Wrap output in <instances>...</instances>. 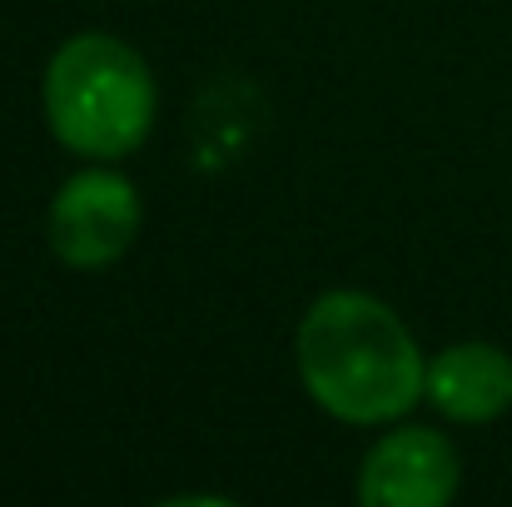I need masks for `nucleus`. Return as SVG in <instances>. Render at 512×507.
Segmentation results:
<instances>
[{
	"label": "nucleus",
	"instance_id": "1",
	"mask_svg": "<svg viewBox=\"0 0 512 507\" xmlns=\"http://www.w3.org/2000/svg\"><path fill=\"white\" fill-rule=\"evenodd\" d=\"M299 373L319 408L343 423H393L428 393L408 324L368 294H324L299 324Z\"/></svg>",
	"mask_w": 512,
	"mask_h": 507
},
{
	"label": "nucleus",
	"instance_id": "2",
	"mask_svg": "<svg viewBox=\"0 0 512 507\" xmlns=\"http://www.w3.org/2000/svg\"><path fill=\"white\" fill-rule=\"evenodd\" d=\"M45 120L70 155L125 160L155 125V80L115 35L85 30L65 40L45 70Z\"/></svg>",
	"mask_w": 512,
	"mask_h": 507
},
{
	"label": "nucleus",
	"instance_id": "3",
	"mask_svg": "<svg viewBox=\"0 0 512 507\" xmlns=\"http://www.w3.org/2000/svg\"><path fill=\"white\" fill-rule=\"evenodd\" d=\"M140 229V199L130 179L110 169L75 174L50 204V249L70 269H110Z\"/></svg>",
	"mask_w": 512,
	"mask_h": 507
},
{
	"label": "nucleus",
	"instance_id": "4",
	"mask_svg": "<svg viewBox=\"0 0 512 507\" xmlns=\"http://www.w3.org/2000/svg\"><path fill=\"white\" fill-rule=\"evenodd\" d=\"M458 493V453L433 428H393L358 473V503L438 507Z\"/></svg>",
	"mask_w": 512,
	"mask_h": 507
},
{
	"label": "nucleus",
	"instance_id": "5",
	"mask_svg": "<svg viewBox=\"0 0 512 507\" xmlns=\"http://www.w3.org/2000/svg\"><path fill=\"white\" fill-rule=\"evenodd\" d=\"M428 403L453 423H493L512 408V358L493 343H453L428 363Z\"/></svg>",
	"mask_w": 512,
	"mask_h": 507
}]
</instances>
